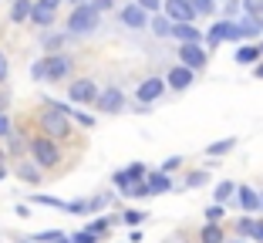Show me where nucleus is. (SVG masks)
<instances>
[{"mask_svg": "<svg viewBox=\"0 0 263 243\" xmlns=\"http://www.w3.org/2000/svg\"><path fill=\"white\" fill-rule=\"evenodd\" d=\"M27 156H31V162L37 165L41 173H51V169L61 165V149H58V142L47 139V135H31V139H27Z\"/></svg>", "mask_w": 263, "mask_h": 243, "instance_id": "f257e3e1", "label": "nucleus"}, {"mask_svg": "<svg viewBox=\"0 0 263 243\" xmlns=\"http://www.w3.org/2000/svg\"><path fill=\"white\" fill-rule=\"evenodd\" d=\"M37 125H41V135H47V139H54V142H64L71 139V118L64 115V111H58L54 105H47L37 111Z\"/></svg>", "mask_w": 263, "mask_h": 243, "instance_id": "f03ea898", "label": "nucleus"}, {"mask_svg": "<svg viewBox=\"0 0 263 243\" xmlns=\"http://www.w3.org/2000/svg\"><path fill=\"white\" fill-rule=\"evenodd\" d=\"M101 27V14L91 7V4H78L68 14V34L71 38H81V34H91Z\"/></svg>", "mask_w": 263, "mask_h": 243, "instance_id": "7ed1b4c3", "label": "nucleus"}, {"mask_svg": "<svg viewBox=\"0 0 263 243\" xmlns=\"http://www.w3.org/2000/svg\"><path fill=\"white\" fill-rule=\"evenodd\" d=\"M44 58V85H58L74 71V61H71L68 51H58V54H41Z\"/></svg>", "mask_w": 263, "mask_h": 243, "instance_id": "20e7f679", "label": "nucleus"}, {"mask_svg": "<svg viewBox=\"0 0 263 243\" xmlns=\"http://www.w3.org/2000/svg\"><path fill=\"white\" fill-rule=\"evenodd\" d=\"M98 91H101V88L95 85L91 78H78V81H71V85H68V98L74 105H95Z\"/></svg>", "mask_w": 263, "mask_h": 243, "instance_id": "39448f33", "label": "nucleus"}, {"mask_svg": "<svg viewBox=\"0 0 263 243\" xmlns=\"http://www.w3.org/2000/svg\"><path fill=\"white\" fill-rule=\"evenodd\" d=\"M95 108L105 111V115H118V111L125 108V91H122V88H105V91H98Z\"/></svg>", "mask_w": 263, "mask_h": 243, "instance_id": "423d86ee", "label": "nucleus"}, {"mask_svg": "<svg viewBox=\"0 0 263 243\" xmlns=\"http://www.w3.org/2000/svg\"><path fill=\"white\" fill-rule=\"evenodd\" d=\"M206 41H209V47L223 44V41H240V27H236V21H219L206 31Z\"/></svg>", "mask_w": 263, "mask_h": 243, "instance_id": "0eeeda50", "label": "nucleus"}, {"mask_svg": "<svg viewBox=\"0 0 263 243\" xmlns=\"http://www.w3.org/2000/svg\"><path fill=\"white\" fill-rule=\"evenodd\" d=\"M10 169H14V176L24 182V186H41V182H44V173H41V169L31 162V159H17Z\"/></svg>", "mask_w": 263, "mask_h": 243, "instance_id": "6e6552de", "label": "nucleus"}, {"mask_svg": "<svg viewBox=\"0 0 263 243\" xmlns=\"http://www.w3.org/2000/svg\"><path fill=\"white\" fill-rule=\"evenodd\" d=\"M0 145H4L7 159H14V162H17V159H27V135H24L17 125H14V132H10L7 139L0 142Z\"/></svg>", "mask_w": 263, "mask_h": 243, "instance_id": "1a4fd4ad", "label": "nucleus"}, {"mask_svg": "<svg viewBox=\"0 0 263 243\" xmlns=\"http://www.w3.org/2000/svg\"><path fill=\"white\" fill-rule=\"evenodd\" d=\"M118 21H122L125 27H132V31H142V27H148V14L139 7V4H125V7L118 10Z\"/></svg>", "mask_w": 263, "mask_h": 243, "instance_id": "9d476101", "label": "nucleus"}, {"mask_svg": "<svg viewBox=\"0 0 263 243\" xmlns=\"http://www.w3.org/2000/svg\"><path fill=\"white\" fill-rule=\"evenodd\" d=\"M162 7H165V17L172 24H193V17H196V10L189 7V0H165Z\"/></svg>", "mask_w": 263, "mask_h": 243, "instance_id": "9b49d317", "label": "nucleus"}, {"mask_svg": "<svg viewBox=\"0 0 263 243\" xmlns=\"http://www.w3.org/2000/svg\"><path fill=\"white\" fill-rule=\"evenodd\" d=\"M179 61H182V68L196 71L206 64V51H202V44H179Z\"/></svg>", "mask_w": 263, "mask_h": 243, "instance_id": "f8f14e48", "label": "nucleus"}, {"mask_svg": "<svg viewBox=\"0 0 263 243\" xmlns=\"http://www.w3.org/2000/svg\"><path fill=\"white\" fill-rule=\"evenodd\" d=\"M27 21H31L34 27H41V31H47V27H54V21H58V10H51V7H44V4H37V0H34L31 17H27Z\"/></svg>", "mask_w": 263, "mask_h": 243, "instance_id": "ddd939ff", "label": "nucleus"}, {"mask_svg": "<svg viewBox=\"0 0 263 243\" xmlns=\"http://www.w3.org/2000/svg\"><path fill=\"white\" fill-rule=\"evenodd\" d=\"M162 88H165L162 78H145V81L139 85V91H135V95H139V105H152L155 98L162 95Z\"/></svg>", "mask_w": 263, "mask_h": 243, "instance_id": "4468645a", "label": "nucleus"}, {"mask_svg": "<svg viewBox=\"0 0 263 243\" xmlns=\"http://www.w3.org/2000/svg\"><path fill=\"white\" fill-rule=\"evenodd\" d=\"M172 38H179V44H199L202 31L193 24H172Z\"/></svg>", "mask_w": 263, "mask_h": 243, "instance_id": "2eb2a0df", "label": "nucleus"}, {"mask_svg": "<svg viewBox=\"0 0 263 243\" xmlns=\"http://www.w3.org/2000/svg\"><path fill=\"white\" fill-rule=\"evenodd\" d=\"M165 85H169V88H176V91H182V88H189V85H193V71L179 64V68H172L169 74H165Z\"/></svg>", "mask_w": 263, "mask_h": 243, "instance_id": "dca6fc26", "label": "nucleus"}, {"mask_svg": "<svg viewBox=\"0 0 263 243\" xmlns=\"http://www.w3.org/2000/svg\"><path fill=\"white\" fill-rule=\"evenodd\" d=\"M145 186H148V196H159V193H169L172 182H169V176H165V173H148L145 176Z\"/></svg>", "mask_w": 263, "mask_h": 243, "instance_id": "f3484780", "label": "nucleus"}, {"mask_svg": "<svg viewBox=\"0 0 263 243\" xmlns=\"http://www.w3.org/2000/svg\"><path fill=\"white\" fill-rule=\"evenodd\" d=\"M31 7H34V0H10V21L14 24H27Z\"/></svg>", "mask_w": 263, "mask_h": 243, "instance_id": "a211bd4d", "label": "nucleus"}, {"mask_svg": "<svg viewBox=\"0 0 263 243\" xmlns=\"http://www.w3.org/2000/svg\"><path fill=\"white\" fill-rule=\"evenodd\" d=\"M68 38H71L68 31H64V34H44V38H41V47H44V54H58V51L68 44Z\"/></svg>", "mask_w": 263, "mask_h": 243, "instance_id": "6ab92c4d", "label": "nucleus"}, {"mask_svg": "<svg viewBox=\"0 0 263 243\" xmlns=\"http://www.w3.org/2000/svg\"><path fill=\"white\" fill-rule=\"evenodd\" d=\"M236 27H240V38H256V34L263 31V17H243L240 24H236Z\"/></svg>", "mask_w": 263, "mask_h": 243, "instance_id": "aec40b11", "label": "nucleus"}, {"mask_svg": "<svg viewBox=\"0 0 263 243\" xmlns=\"http://www.w3.org/2000/svg\"><path fill=\"white\" fill-rule=\"evenodd\" d=\"M240 189V206L247 213H253V210H260V193H253L250 186H236Z\"/></svg>", "mask_w": 263, "mask_h": 243, "instance_id": "412c9836", "label": "nucleus"}, {"mask_svg": "<svg viewBox=\"0 0 263 243\" xmlns=\"http://www.w3.org/2000/svg\"><path fill=\"white\" fill-rule=\"evenodd\" d=\"M148 27H152L155 38H169V34H172V21H169V17H162V14H152Z\"/></svg>", "mask_w": 263, "mask_h": 243, "instance_id": "4be33fe9", "label": "nucleus"}, {"mask_svg": "<svg viewBox=\"0 0 263 243\" xmlns=\"http://www.w3.org/2000/svg\"><path fill=\"white\" fill-rule=\"evenodd\" d=\"M31 203H34V206H51V210H68V203H64V199L47 196V193H34V196H31Z\"/></svg>", "mask_w": 263, "mask_h": 243, "instance_id": "5701e85b", "label": "nucleus"}, {"mask_svg": "<svg viewBox=\"0 0 263 243\" xmlns=\"http://www.w3.org/2000/svg\"><path fill=\"white\" fill-rule=\"evenodd\" d=\"M64 236H68L64 230H41V233H34L31 240H34V243H61Z\"/></svg>", "mask_w": 263, "mask_h": 243, "instance_id": "b1692460", "label": "nucleus"}, {"mask_svg": "<svg viewBox=\"0 0 263 243\" xmlns=\"http://www.w3.org/2000/svg\"><path fill=\"white\" fill-rule=\"evenodd\" d=\"M256 58H260V47H253V44H243L236 51V61L240 64H256Z\"/></svg>", "mask_w": 263, "mask_h": 243, "instance_id": "393cba45", "label": "nucleus"}, {"mask_svg": "<svg viewBox=\"0 0 263 243\" xmlns=\"http://www.w3.org/2000/svg\"><path fill=\"white\" fill-rule=\"evenodd\" d=\"M233 145H236V139H219V142H213V145H206V156H226Z\"/></svg>", "mask_w": 263, "mask_h": 243, "instance_id": "a878e982", "label": "nucleus"}, {"mask_svg": "<svg viewBox=\"0 0 263 243\" xmlns=\"http://www.w3.org/2000/svg\"><path fill=\"white\" fill-rule=\"evenodd\" d=\"M68 118H71V122H78V125H81V128H95V115H88V111L68 108Z\"/></svg>", "mask_w": 263, "mask_h": 243, "instance_id": "bb28decb", "label": "nucleus"}, {"mask_svg": "<svg viewBox=\"0 0 263 243\" xmlns=\"http://www.w3.org/2000/svg\"><path fill=\"white\" fill-rule=\"evenodd\" d=\"M145 216H148V213H142V210H125L122 216H118V220H122L125 227H139V223L145 220Z\"/></svg>", "mask_w": 263, "mask_h": 243, "instance_id": "cd10ccee", "label": "nucleus"}, {"mask_svg": "<svg viewBox=\"0 0 263 243\" xmlns=\"http://www.w3.org/2000/svg\"><path fill=\"white\" fill-rule=\"evenodd\" d=\"M202 243H223V230H219L216 223L202 227Z\"/></svg>", "mask_w": 263, "mask_h": 243, "instance_id": "c85d7f7f", "label": "nucleus"}, {"mask_svg": "<svg viewBox=\"0 0 263 243\" xmlns=\"http://www.w3.org/2000/svg\"><path fill=\"white\" fill-rule=\"evenodd\" d=\"M125 173H128V179H132V182H139V179H145V176H148V169H145V162H132Z\"/></svg>", "mask_w": 263, "mask_h": 243, "instance_id": "c756f323", "label": "nucleus"}, {"mask_svg": "<svg viewBox=\"0 0 263 243\" xmlns=\"http://www.w3.org/2000/svg\"><path fill=\"white\" fill-rule=\"evenodd\" d=\"M10 132H14V118H10V111H0V142L7 139Z\"/></svg>", "mask_w": 263, "mask_h": 243, "instance_id": "7c9ffc66", "label": "nucleus"}, {"mask_svg": "<svg viewBox=\"0 0 263 243\" xmlns=\"http://www.w3.org/2000/svg\"><path fill=\"white\" fill-rule=\"evenodd\" d=\"M233 193H236V186H233L230 179H226V182H219V186H216V203H226V199H230Z\"/></svg>", "mask_w": 263, "mask_h": 243, "instance_id": "2f4dec72", "label": "nucleus"}, {"mask_svg": "<svg viewBox=\"0 0 263 243\" xmlns=\"http://www.w3.org/2000/svg\"><path fill=\"white\" fill-rule=\"evenodd\" d=\"M189 7H193L196 14L206 17V14H213V10H216V4H213V0H189Z\"/></svg>", "mask_w": 263, "mask_h": 243, "instance_id": "473e14b6", "label": "nucleus"}, {"mask_svg": "<svg viewBox=\"0 0 263 243\" xmlns=\"http://www.w3.org/2000/svg\"><path fill=\"white\" fill-rule=\"evenodd\" d=\"M7 78H10V58H7V51L0 47V85H7Z\"/></svg>", "mask_w": 263, "mask_h": 243, "instance_id": "72a5a7b5", "label": "nucleus"}, {"mask_svg": "<svg viewBox=\"0 0 263 243\" xmlns=\"http://www.w3.org/2000/svg\"><path fill=\"white\" fill-rule=\"evenodd\" d=\"M111 182H115V186H118V193H122V196H125V189L132 186V179H128V173H125V169H118V173L111 176Z\"/></svg>", "mask_w": 263, "mask_h": 243, "instance_id": "f704fd0d", "label": "nucleus"}, {"mask_svg": "<svg viewBox=\"0 0 263 243\" xmlns=\"http://www.w3.org/2000/svg\"><path fill=\"white\" fill-rule=\"evenodd\" d=\"M243 10L250 17H263V0H243Z\"/></svg>", "mask_w": 263, "mask_h": 243, "instance_id": "c9c22d12", "label": "nucleus"}, {"mask_svg": "<svg viewBox=\"0 0 263 243\" xmlns=\"http://www.w3.org/2000/svg\"><path fill=\"white\" fill-rule=\"evenodd\" d=\"M68 240H71V243H98V236L88 233V230H78V233H71Z\"/></svg>", "mask_w": 263, "mask_h": 243, "instance_id": "e433bc0d", "label": "nucleus"}, {"mask_svg": "<svg viewBox=\"0 0 263 243\" xmlns=\"http://www.w3.org/2000/svg\"><path fill=\"white\" fill-rule=\"evenodd\" d=\"M206 179H209V173H206V169H199V173H193V176L186 179V186H189V189H196V186H206Z\"/></svg>", "mask_w": 263, "mask_h": 243, "instance_id": "4c0bfd02", "label": "nucleus"}, {"mask_svg": "<svg viewBox=\"0 0 263 243\" xmlns=\"http://www.w3.org/2000/svg\"><path fill=\"white\" fill-rule=\"evenodd\" d=\"M31 78L37 81V85H44V58H37V61L31 64Z\"/></svg>", "mask_w": 263, "mask_h": 243, "instance_id": "58836bf2", "label": "nucleus"}, {"mask_svg": "<svg viewBox=\"0 0 263 243\" xmlns=\"http://www.w3.org/2000/svg\"><path fill=\"white\" fill-rule=\"evenodd\" d=\"M145 14H159V7H162V0H135Z\"/></svg>", "mask_w": 263, "mask_h": 243, "instance_id": "ea45409f", "label": "nucleus"}, {"mask_svg": "<svg viewBox=\"0 0 263 243\" xmlns=\"http://www.w3.org/2000/svg\"><path fill=\"white\" fill-rule=\"evenodd\" d=\"M10 102H14V98H10V88L0 85V111H10Z\"/></svg>", "mask_w": 263, "mask_h": 243, "instance_id": "a19ab883", "label": "nucleus"}, {"mask_svg": "<svg viewBox=\"0 0 263 243\" xmlns=\"http://www.w3.org/2000/svg\"><path fill=\"white\" fill-rule=\"evenodd\" d=\"M206 220H209V223H219V220H223V203L209 206V210H206Z\"/></svg>", "mask_w": 263, "mask_h": 243, "instance_id": "79ce46f5", "label": "nucleus"}, {"mask_svg": "<svg viewBox=\"0 0 263 243\" xmlns=\"http://www.w3.org/2000/svg\"><path fill=\"white\" fill-rule=\"evenodd\" d=\"M253 227H256V220H250V216H247V220H240V223H236V230H240L243 236H253Z\"/></svg>", "mask_w": 263, "mask_h": 243, "instance_id": "37998d69", "label": "nucleus"}, {"mask_svg": "<svg viewBox=\"0 0 263 243\" xmlns=\"http://www.w3.org/2000/svg\"><path fill=\"white\" fill-rule=\"evenodd\" d=\"M179 162H182V159H179V156H169V159H165V162H162V169H159V173H165V176H169L172 169H179Z\"/></svg>", "mask_w": 263, "mask_h": 243, "instance_id": "c03bdc74", "label": "nucleus"}, {"mask_svg": "<svg viewBox=\"0 0 263 243\" xmlns=\"http://www.w3.org/2000/svg\"><path fill=\"white\" fill-rule=\"evenodd\" d=\"M88 4H91L98 14H101V10H111V7H115V0H88Z\"/></svg>", "mask_w": 263, "mask_h": 243, "instance_id": "a18cd8bd", "label": "nucleus"}, {"mask_svg": "<svg viewBox=\"0 0 263 243\" xmlns=\"http://www.w3.org/2000/svg\"><path fill=\"white\" fill-rule=\"evenodd\" d=\"M14 213L21 216V220H27V216H31V206H27V203H17V206H14Z\"/></svg>", "mask_w": 263, "mask_h": 243, "instance_id": "49530a36", "label": "nucleus"}, {"mask_svg": "<svg viewBox=\"0 0 263 243\" xmlns=\"http://www.w3.org/2000/svg\"><path fill=\"white\" fill-rule=\"evenodd\" d=\"M253 240H256V243H263V220L253 227Z\"/></svg>", "mask_w": 263, "mask_h": 243, "instance_id": "de8ad7c7", "label": "nucleus"}, {"mask_svg": "<svg viewBox=\"0 0 263 243\" xmlns=\"http://www.w3.org/2000/svg\"><path fill=\"white\" fill-rule=\"evenodd\" d=\"M37 4H44V7H51V10H58V7H61V0H37Z\"/></svg>", "mask_w": 263, "mask_h": 243, "instance_id": "09e8293b", "label": "nucleus"}, {"mask_svg": "<svg viewBox=\"0 0 263 243\" xmlns=\"http://www.w3.org/2000/svg\"><path fill=\"white\" fill-rule=\"evenodd\" d=\"M7 173H10V165H4V169H0V182L7 179Z\"/></svg>", "mask_w": 263, "mask_h": 243, "instance_id": "8fccbe9b", "label": "nucleus"}, {"mask_svg": "<svg viewBox=\"0 0 263 243\" xmlns=\"http://www.w3.org/2000/svg\"><path fill=\"white\" fill-rule=\"evenodd\" d=\"M256 78H263V64H256Z\"/></svg>", "mask_w": 263, "mask_h": 243, "instance_id": "3c124183", "label": "nucleus"}, {"mask_svg": "<svg viewBox=\"0 0 263 243\" xmlns=\"http://www.w3.org/2000/svg\"><path fill=\"white\" fill-rule=\"evenodd\" d=\"M68 4H74V7H78V4H88V0H68Z\"/></svg>", "mask_w": 263, "mask_h": 243, "instance_id": "603ef678", "label": "nucleus"}, {"mask_svg": "<svg viewBox=\"0 0 263 243\" xmlns=\"http://www.w3.org/2000/svg\"><path fill=\"white\" fill-rule=\"evenodd\" d=\"M17 243H34V240H31V236H27V240H17Z\"/></svg>", "mask_w": 263, "mask_h": 243, "instance_id": "864d4df0", "label": "nucleus"}, {"mask_svg": "<svg viewBox=\"0 0 263 243\" xmlns=\"http://www.w3.org/2000/svg\"><path fill=\"white\" fill-rule=\"evenodd\" d=\"M256 47H260V58H263V44H256Z\"/></svg>", "mask_w": 263, "mask_h": 243, "instance_id": "5fc2aeb1", "label": "nucleus"}, {"mask_svg": "<svg viewBox=\"0 0 263 243\" xmlns=\"http://www.w3.org/2000/svg\"><path fill=\"white\" fill-rule=\"evenodd\" d=\"M260 210H263V196H260Z\"/></svg>", "mask_w": 263, "mask_h": 243, "instance_id": "6e6d98bb", "label": "nucleus"}, {"mask_svg": "<svg viewBox=\"0 0 263 243\" xmlns=\"http://www.w3.org/2000/svg\"><path fill=\"white\" fill-rule=\"evenodd\" d=\"M223 243H226V240H223ZM230 243H240V240H230Z\"/></svg>", "mask_w": 263, "mask_h": 243, "instance_id": "4d7b16f0", "label": "nucleus"}]
</instances>
